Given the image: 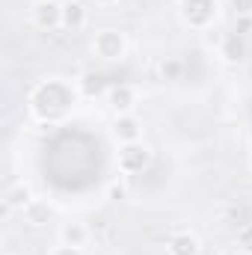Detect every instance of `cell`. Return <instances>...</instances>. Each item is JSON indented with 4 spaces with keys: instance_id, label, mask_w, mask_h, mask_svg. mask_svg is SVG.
<instances>
[{
    "instance_id": "9a60e30c",
    "label": "cell",
    "mask_w": 252,
    "mask_h": 255,
    "mask_svg": "<svg viewBox=\"0 0 252 255\" xmlns=\"http://www.w3.org/2000/svg\"><path fill=\"white\" fill-rule=\"evenodd\" d=\"M235 250L244 255H252V223H244L235 235Z\"/></svg>"
},
{
    "instance_id": "5bb4252c",
    "label": "cell",
    "mask_w": 252,
    "mask_h": 255,
    "mask_svg": "<svg viewBox=\"0 0 252 255\" xmlns=\"http://www.w3.org/2000/svg\"><path fill=\"white\" fill-rule=\"evenodd\" d=\"M184 60L181 57H163L160 65H157V74H160V80H166V83H175V80H181L184 77Z\"/></svg>"
},
{
    "instance_id": "ba28073f",
    "label": "cell",
    "mask_w": 252,
    "mask_h": 255,
    "mask_svg": "<svg viewBox=\"0 0 252 255\" xmlns=\"http://www.w3.org/2000/svg\"><path fill=\"white\" fill-rule=\"evenodd\" d=\"M217 57L226 65H241L247 57H250V45L247 39L235 30V33H226L220 42H217Z\"/></svg>"
},
{
    "instance_id": "7c38bea8",
    "label": "cell",
    "mask_w": 252,
    "mask_h": 255,
    "mask_svg": "<svg viewBox=\"0 0 252 255\" xmlns=\"http://www.w3.org/2000/svg\"><path fill=\"white\" fill-rule=\"evenodd\" d=\"M57 238H60V244H68V247H80V250H86V244H89L92 232H89V226H86V223L71 220V223H63V226H60Z\"/></svg>"
},
{
    "instance_id": "277c9868",
    "label": "cell",
    "mask_w": 252,
    "mask_h": 255,
    "mask_svg": "<svg viewBox=\"0 0 252 255\" xmlns=\"http://www.w3.org/2000/svg\"><path fill=\"white\" fill-rule=\"evenodd\" d=\"M151 163H154V151L145 142H127V145H119V151H116V169H119V175H139Z\"/></svg>"
},
{
    "instance_id": "3957f363",
    "label": "cell",
    "mask_w": 252,
    "mask_h": 255,
    "mask_svg": "<svg viewBox=\"0 0 252 255\" xmlns=\"http://www.w3.org/2000/svg\"><path fill=\"white\" fill-rule=\"evenodd\" d=\"M178 18L193 33H208L220 21V0H178Z\"/></svg>"
},
{
    "instance_id": "52a82bcc",
    "label": "cell",
    "mask_w": 252,
    "mask_h": 255,
    "mask_svg": "<svg viewBox=\"0 0 252 255\" xmlns=\"http://www.w3.org/2000/svg\"><path fill=\"white\" fill-rule=\"evenodd\" d=\"M145 125L136 113H125V116H113L110 122V136L116 145H127V142H142Z\"/></svg>"
},
{
    "instance_id": "44dd1931",
    "label": "cell",
    "mask_w": 252,
    "mask_h": 255,
    "mask_svg": "<svg viewBox=\"0 0 252 255\" xmlns=\"http://www.w3.org/2000/svg\"><path fill=\"white\" fill-rule=\"evenodd\" d=\"M250 172H252V154H250Z\"/></svg>"
},
{
    "instance_id": "7402d4cb",
    "label": "cell",
    "mask_w": 252,
    "mask_h": 255,
    "mask_svg": "<svg viewBox=\"0 0 252 255\" xmlns=\"http://www.w3.org/2000/svg\"><path fill=\"white\" fill-rule=\"evenodd\" d=\"M211 255H229V253H211Z\"/></svg>"
},
{
    "instance_id": "6da1fadb",
    "label": "cell",
    "mask_w": 252,
    "mask_h": 255,
    "mask_svg": "<svg viewBox=\"0 0 252 255\" xmlns=\"http://www.w3.org/2000/svg\"><path fill=\"white\" fill-rule=\"evenodd\" d=\"M74 104H77V89L65 83L63 77H48L30 92V113L45 125L63 122Z\"/></svg>"
},
{
    "instance_id": "d6986e66",
    "label": "cell",
    "mask_w": 252,
    "mask_h": 255,
    "mask_svg": "<svg viewBox=\"0 0 252 255\" xmlns=\"http://www.w3.org/2000/svg\"><path fill=\"white\" fill-rule=\"evenodd\" d=\"M89 6H95V9H110V6H116L119 0H86Z\"/></svg>"
},
{
    "instance_id": "9c48e42d",
    "label": "cell",
    "mask_w": 252,
    "mask_h": 255,
    "mask_svg": "<svg viewBox=\"0 0 252 255\" xmlns=\"http://www.w3.org/2000/svg\"><path fill=\"white\" fill-rule=\"evenodd\" d=\"M33 199H36L33 187H30L24 178H18V181L6 184V190H3V208H6L9 214H21V211H24Z\"/></svg>"
},
{
    "instance_id": "ac0fdd59",
    "label": "cell",
    "mask_w": 252,
    "mask_h": 255,
    "mask_svg": "<svg viewBox=\"0 0 252 255\" xmlns=\"http://www.w3.org/2000/svg\"><path fill=\"white\" fill-rule=\"evenodd\" d=\"M48 255H86V250H80V247H68V244H57V247H51Z\"/></svg>"
},
{
    "instance_id": "e0dca14e",
    "label": "cell",
    "mask_w": 252,
    "mask_h": 255,
    "mask_svg": "<svg viewBox=\"0 0 252 255\" xmlns=\"http://www.w3.org/2000/svg\"><path fill=\"white\" fill-rule=\"evenodd\" d=\"M229 6H232V12L238 18H250L252 15V0H229Z\"/></svg>"
},
{
    "instance_id": "30bf717a",
    "label": "cell",
    "mask_w": 252,
    "mask_h": 255,
    "mask_svg": "<svg viewBox=\"0 0 252 255\" xmlns=\"http://www.w3.org/2000/svg\"><path fill=\"white\" fill-rule=\"evenodd\" d=\"M166 255H202V238L190 229H178L166 238Z\"/></svg>"
},
{
    "instance_id": "7a4b0ae2",
    "label": "cell",
    "mask_w": 252,
    "mask_h": 255,
    "mask_svg": "<svg viewBox=\"0 0 252 255\" xmlns=\"http://www.w3.org/2000/svg\"><path fill=\"white\" fill-rule=\"evenodd\" d=\"M89 51H92V57H98L104 63H122L127 57V51H130V42L119 27H101V30L92 33Z\"/></svg>"
},
{
    "instance_id": "4fadbf2b",
    "label": "cell",
    "mask_w": 252,
    "mask_h": 255,
    "mask_svg": "<svg viewBox=\"0 0 252 255\" xmlns=\"http://www.w3.org/2000/svg\"><path fill=\"white\" fill-rule=\"evenodd\" d=\"M86 21H89L86 6H83L80 0H65V3H63V30L77 33V30H83V27H86Z\"/></svg>"
},
{
    "instance_id": "ffe728a7",
    "label": "cell",
    "mask_w": 252,
    "mask_h": 255,
    "mask_svg": "<svg viewBox=\"0 0 252 255\" xmlns=\"http://www.w3.org/2000/svg\"><path fill=\"white\" fill-rule=\"evenodd\" d=\"M3 255H21V253H3Z\"/></svg>"
},
{
    "instance_id": "5b68a950",
    "label": "cell",
    "mask_w": 252,
    "mask_h": 255,
    "mask_svg": "<svg viewBox=\"0 0 252 255\" xmlns=\"http://www.w3.org/2000/svg\"><path fill=\"white\" fill-rule=\"evenodd\" d=\"M104 101H107L113 116H125V113H136L142 95L133 83H110L107 92H104Z\"/></svg>"
},
{
    "instance_id": "8992f818",
    "label": "cell",
    "mask_w": 252,
    "mask_h": 255,
    "mask_svg": "<svg viewBox=\"0 0 252 255\" xmlns=\"http://www.w3.org/2000/svg\"><path fill=\"white\" fill-rule=\"evenodd\" d=\"M30 24L42 33L63 30V3L60 0H36L30 6Z\"/></svg>"
},
{
    "instance_id": "8fae6325",
    "label": "cell",
    "mask_w": 252,
    "mask_h": 255,
    "mask_svg": "<svg viewBox=\"0 0 252 255\" xmlns=\"http://www.w3.org/2000/svg\"><path fill=\"white\" fill-rule=\"evenodd\" d=\"M21 220H24V226H30V229H45L51 220H54V205L48 202V199H33L24 211H21Z\"/></svg>"
},
{
    "instance_id": "2e32d148",
    "label": "cell",
    "mask_w": 252,
    "mask_h": 255,
    "mask_svg": "<svg viewBox=\"0 0 252 255\" xmlns=\"http://www.w3.org/2000/svg\"><path fill=\"white\" fill-rule=\"evenodd\" d=\"M107 199H110V202H125V199H127L125 175H119V178H113V181L107 184Z\"/></svg>"
}]
</instances>
